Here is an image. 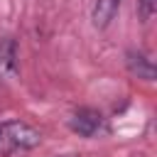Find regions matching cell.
I'll return each instance as SVG.
<instances>
[{
	"instance_id": "1",
	"label": "cell",
	"mask_w": 157,
	"mask_h": 157,
	"mask_svg": "<svg viewBox=\"0 0 157 157\" xmlns=\"http://www.w3.org/2000/svg\"><path fill=\"white\" fill-rule=\"evenodd\" d=\"M39 142H42V135L32 125H27L22 120H5V123H0V155L32 150Z\"/></svg>"
},
{
	"instance_id": "2",
	"label": "cell",
	"mask_w": 157,
	"mask_h": 157,
	"mask_svg": "<svg viewBox=\"0 0 157 157\" xmlns=\"http://www.w3.org/2000/svg\"><path fill=\"white\" fill-rule=\"evenodd\" d=\"M69 128L81 137H96L105 130V118L96 108H78L69 118Z\"/></svg>"
},
{
	"instance_id": "3",
	"label": "cell",
	"mask_w": 157,
	"mask_h": 157,
	"mask_svg": "<svg viewBox=\"0 0 157 157\" xmlns=\"http://www.w3.org/2000/svg\"><path fill=\"white\" fill-rule=\"evenodd\" d=\"M17 74V42L12 37L0 39V83L15 78Z\"/></svg>"
},
{
	"instance_id": "4",
	"label": "cell",
	"mask_w": 157,
	"mask_h": 157,
	"mask_svg": "<svg viewBox=\"0 0 157 157\" xmlns=\"http://www.w3.org/2000/svg\"><path fill=\"white\" fill-rule=\"evenodd\" d=\"M120 2H123V0H96V2H93V10H91V22H93V27H96V29H105V27L113 22V17L118 15Z\"/></svg>"
},
{
	"instance_id": "5",
	"label": "cell",
	"mask_w": 157,
	"mask_h": 157,
	"mask_svg": "<svg viewBox=\"0 0 157 157\" xmlns=\"http://www.w3.org/2000/svg\"><path fill=\"white\" fill-rule=\"evenodd\" d=\"M128 69H130V74H135L142 81L155 78V64L145 52H128Z\"/></svg>"
},
{
	"instance_id": "6",
	"label": "cell",
	"mask_w": 157,
	"mask_h": 157,
	"mask_svg": "<svg viewBox=\"0 0 157 157\" xmlns=\"http://www.w3.org/2000/svg\"><path fill=\"white\" fill-rule=\"evenodd\" d=\"M155 7H157V2H155V0H137V12H140V20H142V22L152 20Z\"/></svg>"
}]
</instances>
